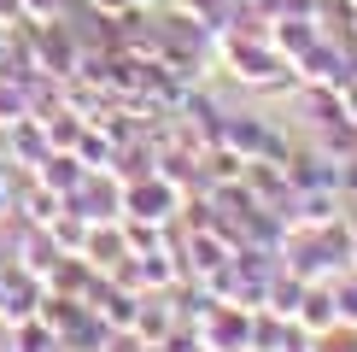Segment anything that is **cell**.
I'll return each instance as SVG.
<instances>
[{
	"label": "cell",
	"mask_w": 357,
	"mask_h": 352,
	"mask_svg": "<svg viewBox=\"0 0 357 352\" xmlns=\"http://www.w3.org/2000/svg\"><path fill=\"white\" fill-rule=\"evenodd\" d=\"M234 59H241V77H246V82H264V77H275V53H258V47H234Z\"/></svg>",
	"instance_id": "6da1fadb"
},
{
	"label": "cell",
	"mask_w": 357,
	"mask_h": 352,
	"mask_svg": "<svg viewBox=\"0 0 357 352\" xmlns=\"http://www.w3.org/2000/svg\"><path fill=\"white\" fill-rule=\"evenodd\" d=\"M18 117H24V88L0 77V129H12V124H18Z\"/></svg>",
	"instance_id": "7a4b0ae2"
},
{
	"label": "cell",
	"mask_w": 357,
	"mask_h": 352,
	"mask_svg": "<svg viewBox=\"0 0 357 352\" xmlns=\"http://www.w3.org/2000/svg\"><path fill=\"white\" fill-rule=\"evenodd\" d=\"M305 305H310V311H305L310 329H328V323L340 317V311H334V293H305Z\"/></svg>",
	"instance_id": "3957f363"
},
{
	"label": "cell",
	"mask_w": 357,
	"mask_h": 352,
	"mask_svg": "<svg viewBox=\"0 0 357 352\" xmlns=\"http://www.w3.org/2000/svg\"><path fill=\"white\" fill-rule=\"evenodd\" d=\"M47 346H53L47 329H24V335H18V352H47Z\"/></svg>",
	"instance_id": "277c9868"
},
{
	"label": "cell",
	"mask_w": 357,
	"mask_h": 352,
	"mask_svg": "<svg viewBox=\"0 0 357 352\" xmlns=\"http://www.w3.org/2000/svg\"><path fill=\"white\" fill-rule=\"evenodd\" d=\"M24 6H29V12H41V18H53V12H59V0H24Z\"/></svg>",
	"instance_id": "5b68a950"
},
{
	"label": "cell",
	"mask_w": 357,
	"mask_h": 352,
	"mask_svg": "<svg viewBox=\"0 0 357 352\" xmlns=\"http://www.w3.org/2000/svg\"><path fill=\"white\" fill-rule=\"evenodd\" d=\"M0 47H6V36H0Z\"/></svg>",
	"instance_id": "8992f818"
}]
</instances>
